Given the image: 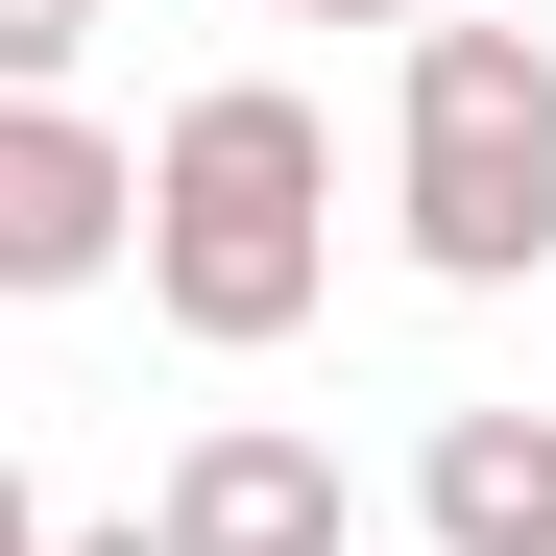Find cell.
<instances>
[{
	"label": "cell",
	"mask_w": 556,
	"mask_h": 556,
	"mask_svg": "<svg viewBox=\"0 0 556 556\" xmlns=\"http://www.w3.org/2000/svg\"><path fill=\"white\" fill-rule=\"evenodd\" d=\"M146 315L169 339H218V363H266V339H315V291H339V122L291 98V73H218V98H169V146H146Z\"/></svg>",
	"instance_id": "cell-1"
},
{
	"label": "cell",
	"mask_w": 556,
	"mask_h": 556,
	"mask_svg": "<svg viewBox=\"0 0 556 556\" xmlns=\"http://www.w3.org/2000/svg\"><path fill=\"white\" fill-rule=\"evenodd\" d=\"M388 218H412L435 291H532V266H556V49L532 25H412Z\"/></svg>",
	"instance_id": "cell-2"
},
{
	"label": "cell",
	"mask_w": 556,
	"mask_h": 556,
	"mask_svg": "<svg viewBox=\"0 0 556 556\" xmlns=\"http://www.w3.org/2000/svg\"><path fill=\"white\" fill-rule=\"evenodd\" d=\"M122 218H146V169L98 122H73V98H0V291H98Z\"/></svg>",
	"instance_id": "cell-3"
},
{
	"label": "cell",
	"mask_w": 556,
	"mask_h": 556,
	"mask_svg": "<svg viewBox=\"0 0 556 556\" xmlns=\"http://www.w3.org/2000/svg\"><path fill=\"white\" fill-rule=\"evenodd\" d=\"M146 556H339V459H315V435H266V412H218L194 459H169Z\"/></svg>",
	"instance_id": "cell-4"
},
{
	"label": "cell",
	"mask_w": 556,
	"mask_h": 556,
	"mask_svg": "<svg viewBox=\"0 0 556 556\" xmlns=\"http://www.w3.org/2000/svg\"><path fill=\"white\" fill-rule=\"evenodd\" d=\"M412 532H435V556H556V412H435Z\"/></svg>",
	"instance_id": "cell-5"
},
{
	"label": "cell",
	"mask_w": 556,
	"mask_h": 556,
	"mask_svg": "<svg viewBox=\"0 0 556 556\" xmlns=\"http://www.w3.org/2000/svg\"><path fill=\"white\" fill-rule=\"evenodd\" d=\"M73 49H98V0H0V98H73Z\"/></svg>",
	"instance_id": "cell-6"
},
{
	"label": "cell",
	"mask_w": 556,
	"mask_h": 556,
	"mask_svg": "<svg viewBox=\"0 0 556 556\" xmlns=\"http://www.w3.org/2000/svg\"><path fill=\"white\" fill-rule=\"evenodd\" d=\"M291 25H459V0H291Z\"/></svg>",
	"instance_id": "cell-7"
},
{
	"label": "cell",
	"mask_w": 556,
	"mask_h": 556,
	"mask_svg": "<svg viewBox=\"0 0 556 556\" xmlns=\"http://www.w3.org/2000/svg\"><path fill=\"white\" fill-rule=\"evenodd\" d=\"M0 556H49V508H25V459H0Z\"/></svg>",
	"instance_id": "cell-8"
},
{
	"label": "cell",
	"mask_w": 556,
	"mask_h": 556,
	"mask_svg": "<svg viewBox=\"0 0 556 556\" xmlns=\"http://www.w3.org/2000/svg\"><path fill=\"white\" fill-rule=\"evenodd\" d=\"M49 556H146V508H122V532H49Z\"/></svg>",
	"instance_id": "cell-9"
}]
</instances>
